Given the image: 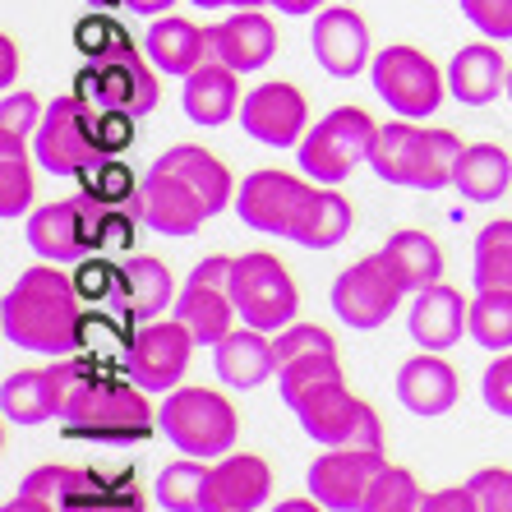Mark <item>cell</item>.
Wrapping results in <instances>:
<instances>
[{
    "instance_id": "cell-40",
    "label": "cell",
    "mask_w": 512,
    "mask_h": 512,
    "mask_svg": "<svg viewBox=\"0 0 512 512\" xmlns=\"http://www.w3.org/2000/svg\"><path fill=\"white\" fill-rule=\"evenodd\" d=\"M420 499H425V489L416 485V476H411L406 466L388 462L360 512H420Z\"/></svg>"
},
{
    "instance_id": "cell-13",
    "label": "cell",
    "mask_w": 512,
    "mask_h": 512,
    "mask_svg": "<svg viewBox=\"0 0 512 512\" xmlns=\"http://www.w3.org/2000/svg\"><path fill=\"white\" fill-rule=\"evenodd\" d=\"M383 448H328L310 462L305 489L310 499H319L328 512H360L370 499L374 480L383 476Z\"/></svg>"
},
{
    "instance_id": "cell-38",
    "label": "cell",
    "mask_w": 512,
    "mask_h": 512,
    "mask_svg": "<svg viewBox=\"0 0 512 512\" xmlns=\"http://www.w3.org/2000/svg\"><path fill=\"white\" fill-rule=\"evenodd\" d=\"M342 379V365H337V351H310V356H296L277 365V388H282V402L296 411L310 393H319L323 383Z\"/></svg>"
},
{
    "instance_id": "cell-35",
    "label": "cell",
    "mask_w": 512,
    "mask_h": 512,
    "mask_svg": "<svg viewBox=\"0 0 512 512\" xmlns=\"http://www.w3.org/2000/svg\"><path fill=\"white\" fill-rule=\"evenodd\" d=\"M471 282L476 291H512V222H489L471 250Z\"/></svg>"
},
{
    "instance_id": "cell-4",
    "label": "cell",
    "mask_w": 512,
    "mask_h": 512,
    "mask_svg": "<svg viewBox=\"0 0 512 512\" xmlns=\"http://www.w3.org/2000/svg\"><path fill=\"white\" fill-rule=\"evenodd\" d=\"M374 139H379V125H374L370 111L333 107L319 125L305 130V139L296 148V162L314 185H342L360 162H370Z\"/></svg>"
},
{
    "instance_id": "cell-14",
    "label": "cell",
    "mask_w": 512,
    "mask_h": 512,
    "mask_svg": "<svg viewBox=\"0 0 512 512\" xmlns=\"http://www.w3.org/2000/svg\"><path fill=\"white\" fill-rule=\"evenodd\" d=\"M314 185L310 176H286V171H254V176L240 180L236 190V213L250 231H263V236H286L296 231L305 203H310Z\"/></svg>"
},
{
    "instance_id": "cell-16",
    "label": "cell",
    "mask_w": 512,
    "mask_h": 512,
    "mask_svg": "<svg viewBox=\"0 0 512 512\" xmlns=\"http://www.w3.org/2000/svg\"><path fill=\"white\" fill-rule=\"evenodd\" d=\"M305 125H310V102L286 79L250 88V97L240 102V130L263 148H300Z\"/></svg>"
},
{
    "instance_id": "cell-53",
    "label": "cell",
    "mask_w": 512,
    "mask_h": 512,
    "mask_svg": "<svg viewBox=\"0 0 512 512\" xmlns=\"http://www.w3.org/2000/svg\"><path fill=\"white\" fill-rule=\"evenodd\" d=\"M97 512H143V494L134 485H116Z\"/></svg>"
},
{
    "instance_id": "cell-29",
    "label": "cell",
    "mask_w": 512,
    "mask_h": 512,
    "mask_svg": "<svg viewBox=\"0 0 512 512\" xmlns=\"http://www.w3.org/2000/svg\"><path fill=\"white\" fill-rule=\"evenodd\" d=\"M420 153H425V125L397 116L393 125H379V139H374V153H370V171L383 180V185L416 190Z\"/></svg>"
},
{
    "instance_id": "cell-46",
    "label": "cell",
    "mask_w": 512,
    "mask_h": 512,
    "mask_svg": "<svg viewBox=\"0 0 512 512\" xmlns=\"http://www.w3.org/2000/svg\"><path fill=\"white\" fill-rule=\"evenodd\" d=\"M273 351H277V365H286V360L310 356V351H337V342L323 328H314V323H286L282 333L273 337Z\"/></svg>"
},
{
    "instance_id": "cell-32",
    "label": "cell",
    "mask_w": 512,
    "mask_h": 512,
    "mask_svg": "<svg viewBox=\"0 0 512 512\" xmlns=\"http://www.w3.org/2000/svg\"><path fill=\"white\" fill-rule=\"evenodd\" d=\"M176 319L190 328L199 346H217L236 328L240 314H236V300H231L227 286L185 282V291H180V300H176Z\"/></svg>"
},
{
    "instance_id": "cell-15",
    "label": "cell",
    "mask_w": 512,
    "mask_h": 512,
    "mask_svg": "<svg viewBox=\"0 0 512 512\" xmlns=\"http://www.w3.org/2000/svg\"><path fill=\"white\" fill-rule=\"evenodd\" d=\"M134 217H139L148 231H157V236L180 240V236H194V231L213 217V208H208V199L194 190L190 180H180L176 171L153 167L143 176L139 194H134Z\"/></svg>"
},
{
    "instance_id": "cell-9",
    "label": "cell",
    "mask_w": 512,
    "mask_h": 512,
    "mask_svg": "<svg viewBox=\"0 0 512 512\" xmlns=\"http://www.w3.org/2000/svg\"><path fill=\"white\" fill-rule=\"evenodd\" d=\"M33 157L37 167L51 171V176H84L88 167H97L107 153L97 148L93 107H84L74 93L56 97L33 134Z\"/></svg>"
},
{
    "instance_id": "cell-58",
    "label": "cell",
    "mask_w": 512,
    "mask_h": 512,
    "mask_svg": "<svg viewBox=\"0 0 512 512\" xmlns=\"http://www.w3.org/2000/svg\"><path fill=\"white\" fill-rule=\"evenodd\" d=\"M199 10H263L268 0H194Z\"/></svg>"
},
{
    "instance_id": "cell-22",
    "label": "cell",
    "mask_w": 512,
    "mask_h": 512,
    "mask_svg": "<svg viewBox=\"0 0 512 512\" xmlns=\"http://www.w3.org/2000/svg\"><path fill=\"white\" fill-rule=\"evenodd\" d=\"M143 56L153 60L162 74H194L203 60L213 56V37L208 28H199L194 19H180V14H157L148 33H143Z\"/></svg>"
},
{
    "instance_id": "cell-28",
    "label": "cell",
    "mask_w": 512,
    "mask_h": 512,
    "mask_svg": "<svg viewBox=\"0 0 512 512\" xmlns=\"http://www.w3.org/2000/svg\"><path fill=\"white\" fill-rule=\"evenodd\" d=\"M171 300H176V286H171V273L162 259L134 254V259L120 263V300L116 305L130 314L134 323H153Z\"/></svg>"
},
{
    "instance_id": "cell-36",
    "label": "cell",
    "mask_w": 512,
    "mask_h": 512,
    "mask_svg": "<svg viewBox=\"0 0 512 512\" xmlns=\"http://www.w3.org/2000/svg\"><path fill=\"white\" fill-rule=\"evenodd\" d=\"M33 203V162H28L24 134L0 130V213L24 217Z\"/></svg>"
},
{
    "instance_id": "cell-11",
    "label": "cell",
    "mask_w": 512,
    "mask_h": 512,
    "mask_svg": "<svg viewBox=\"0 0 512 512\" xmlns=\"http://www.w3.org/2000/svg\"><path fill=\"white\" fill-rule=\"evenodd\" d=\"M406 296V286L397 282L393 263L379 254H365L360 263L342 268L333 282V314L346 323V328H356V333H370V328H383V323L393 319L397 300Z\"/></svg>"
},
{
    "instance_id": "cell-55",
    "label": "cell",
    "mask_w": 512,
    "mask_h": 512,
    "mask_svg": "<svg viewBox=\"0 0 512 512\" xmlns=\"http://www.w3.org/2000/svg\"><path fill=\"white\" fill-rule=\"evenodd\" d=\"M176 0H120V10L130 14H148V19H157V14H167Z\"/></svg>"
},
{
    "instance_id": "cell-44",
    "label": "cell",
    "mask_w": 512,
    "mask_h": 512,
    "mask_svg": "<svg viewBox=\"0 0 512 512\" xmlns=\"http://www.w3.org/2000/svg\"><path fill=\"white\" fill-rule=\"evenodd\" d=\"M139 120L134 111L125 107H107V111H93V134H97V148L107 157H120L125 148L134 143V134H139Z\"/></svg>"
},
{
    "instance_id": "cell-49",
    "label": "cell",
    "mask_w": 512,
    "mask_h": 512,
    "mask_svg": "<svg viewBox=\"0 0 512 512\" xmlns=\"http://www.w3.org/2000/svg\"><path fill=\"white\" fill-rule=\"evenodd\" d=\"M480 393H485V406L494 416L512 420V351H499V360H494L485 370V379H480Z\"/></svg>"
},
{
    "instance_id": "cell-51",
    "label": "cell",
    "mask_w": 512,
    "mask_h": 512,
    "mask_svg": "<svg viewBox=\"0 0 512 512\" xmlns=\"http://www.w3.org/2000/svg\"><path fill=\"white\" fill-rule=\"evenodd\" d=\"M231 263L236 259H227V254H208V259L199 263L190 273V282H199V286H227L231 282Z\"/></svg>"
},
{
    "instance_id": "cell-47",
    "label": "cell",
    "mask_w": 512,
    "mask_h": 512,
    "mask_svg": "<svg viewBox=\"0 0 512 512\" xmlns=\"http://www.w3.org/2000/svg\"><path fill=\"white\" fill-rule=\"evenodd\" d=\"M471 489L480 499V512H512V471L508 466H485L471 476Z\"/></svg>"
},
{
    "instance_id": "cell-5",
    "label": "cell",
    "mask_w": 512,
    "mask_h": 512,
    "mask_svg": "<svg viewBox=\"0 0 512 512\" xmlns=\"http://www.w3.org/2000/svg\"><path fill=\"white\" fill-rule=\"evenodd\" d=\"M111 203H102L97 194L79 190L74 199L42 203L28 213V250L47 263H79L88 254H107L102 250V222H107Z\"/></svg>"
},
{
    "instance_id": "cell-23",
    "label": "cell",
    "mask_w": 512,
    "mask_h": 512,
    "mask_svg": "<svg viewBox=\"0 0 512 512\" xmlns=\"http://www.w3.org/2000/svg\"><path fill=\"white\" fill-rule=\"evenodd\" d=\"M240 74L231 65H222L217 56H208L194 74H185V93H180V107L194 125L203 130H217L227 125L231 116H240Z\"/></svg>"
},
{
    "instance_id": "cell-54",
    "label": "cell",
    "mask_w": 512,
    "mask_h": 512,
    "mask_svg": "<svg viewBox=\"0 0 512 512\" xmlns=\"http://www.w3.org/2000/svg\"><path fill=\"white\" fill-rule=\"evenodd\" d=\"M5 512H60L51 499H42V494H14L10 503H5Z\"/></svg>"
},
{
    "instance_id": "cell-34",
    "label": "cell",
    "mask_w": 512,
    "mask_h": 512,
    "mask_svg": "<svg viewBox=\"0 0 512 512\" xmlns=\"http://www.w3.org/2000/svg\"><path fill=\"white\" fill-rule=\"evenodd\" d=\"M383 259L393 263L397 282H402L411 296L443 277V250L425 231H393V236L383 240Z\"/></svg>"
},
{
    "instance_id": "cell-61",
    "label": "cell",
    "mask_w": 512,
    "mask_h": 512,
    "mask_svg": "<svg viewBox=\"0 0 512 512\" xmlns=\"http://www.w3.org/2000/svg\"><path fill=\"white\" fill-rule=\"evenodd\" d=\"M342 5H351V0H342Z\"/></svg>"
},
{
    "instance_id": "cell-42",
    "label": "cell",
    "mask_w": 512,
    "mask_h": 512,
    "mask_svg": "<svg viewBox=\"0 0 512 512\" xmlns=\"http://www.w3.org/2000/svg\"><path fill=\"white\" fill-rule=\"evenodd\" d=\"M130 42V33L116 24V19H107L102 10H93V14H84L79 24H74V47L84 51L88 60H107L111 51H120Z\"/></svg>"
},
{
    "instance_id": "cell-50",
    "label": "cell",
    "mask_w": 512,
    "mask_h": 512,
    "mask_svg": "<svg viewBox=\"0 0 512 512\" xmlns=\"http://www.w3.org/2000/svg\"><path fill=\"white\" fill-rule=\"evenodd\" d=\"M420 512H480V499L471 485H453V489H434L420 499Z\"/></svg>"
},
{
    "instance_id": "cell-18",
    "label": "cell",
    "mask_w": 512,
    "mask_h": 512,
    "mask_svg": "<svg viewBox=\"0 0 512 512\" xmlns=\"http://www.w3.org/2000/svg\"><path fill=\"white\" fill-rule=\"evenodd\" d=\"M310 47H314V60L323 65V74H333V79H356V74L370 65V24L337 0L333 10L314 14Z\"/></svg>"
},
{
    "instance_id": "cell-3",
    "label": "cell",
    "mask_w": 512,
    "mask_h": 512,
    "mask_svg": "<svg viewBox=\"0 0 512 512\" xmlns=\"http://www.w3.org/2000/svg\"><path fill=\"white\" fill-rule=\"evenodd\" d=\"M157 429L176 443V453L213 462L236 448L240 420L236 406L213 388H171L167 402L157 406Z\"/></svg>"
},
{
    "instance_id": "cell-24",
    "label": "cell",
    "mask_w": 512,
    "mask_h": 512,
    "mask_svg": "<svg viewBox=\"0 0 512 512\" xmlns=\"http://www.w3.org/2000/svg\"><path fill=\"white\" fill-rule=\"evenodd\" d=\"M213 370L227 388L250 393V388H259V383H268L277 374L273 337L263 333V328H250V323H245V328H231V333L213 346Z\"/></svg>"
},
{
    "instance_id": "cell-8",
    "label": "cell",
    "mask_w": 512,
    "mask_h": 512,
    "mask_svg": "<svg viewBox=\"0 0 512 512\" xmlns=\"http://www.w3.org/2000/svg\"><path fill=\"white\" fill-rule=\"evenodd\" d=\"M74 97L93 111L125 107L134 116H148L157 107V65L139 56L134 42H125L107 60H88L84 70L74 74Z\"/></svg>"
},
{
    "instance_id": "cell-39",
    "label": "cell",
    "mask_w": 512,
    "mask_h": 512,
    "mask_svg": "<svg viewBox=\"0 0 512 512\" xmlns=\"http://www.w3.org/2000/svg\"><path fill=\"white\" fill-rule=\"evenodd\" d=\"M203 485H208V462L203 457H185V462L162 466L153 494L167 512H203Z\"/></svg>"
},
{
    "instance_id": "cell-48",
    "label": "cell",
    "mask_w": 512,
    "mask_h": 512,
    "mask_svg": "<svg viewBox=\"0 0 512 512\" xmlns=\"http://www.w3.org/2000/svg\"><path fill=\"white\" fill-rule=\"evenodd\" d=\"M42 116H47V107H42L33 93H5V102H0V130L24 134V139L37 134Z\"/></svg>"
},
{
    "instance_id": "cell-12",
    "label": "cell",
    "mask_w": 512,
    "mask_h": 512,
    "mask_svg": "<svg viewBox=\"0 0 512 512\" xmlns=\"http://www.w3.org/2000/svg\"><path fill=\"white\" fill-rule=\"evenodd\" d=\"M194 333L180 319H153L125 342V374L143 393H171L190 370Z\"/></svg>"
},
{
    "instance_id": "cell-60",
    "label": "cell",
    "mask_w": 512,
    "mask_h": 512,
    "mask_svg": "<svg viewBox=\"0 0 512 512\" xmlns=\"http://www.w3.org/2000/svg\"><path fill=\"white\" fill-rule=\"evenodd\" d=\"M508 102H512V65H508Z\"/></svg>"
},
{
    "instance_id": "cell-41",
    "label": "cell",
    "mask_w": 512,
    "mask_h": 512,
    "mask_svg": "<svg viewBox=\"0 0 512 512\" xmlns=\"http://www.w3.org/2000/svg\"><path fill=\"white\" fill-rule=\"evenodd\" d=\"M79 180H84L88 194H97V199L111 203V208H116V203H134V194H139V180H134V171L125 167L120 157H102V162L88 167Z\"/></svg>"
},
{
    "instance_id": "cell-19",
    "label": "cell",
    "mask_w": 512,
    "mask_h": 512,
    "mask_svg": "<svg viewBox=\"0 0 512 512\" xmlns=\"http://www.w3.org/2000/svg\"><path fill=\"white\" fill-rule=\"evenodd\" d=\"M273 494V471L254 453H227L208 466L203 512H254Z\"/></svg>"
},
{
    "instance_id": "cell-25",
    "label": "cell",
    "mask_w": 512,
    "mask_h": 512,
    "mask_svg": "<svg viewBox=\"0 0 512 512\" xmlns=\"http://www.w3.org/2000/svg\"><path fill=\"white\" fill-rule=\"evenodd\" d=\"M406 328H411V342L420 351H448V346H457L466 333L462 291H453V286H443V282L416 291V305L406 314Z\"/></svg>"
},
{
    "instance_id": "cell-57",
    "label": "cell",
    "mask_w": 512,
    "mask_h": 512,
    "mask_svg": "<svg viewBox=\"0 0 512 512\" xmlns=\"http://www.w3.org/2000/svg\"><path fill=\"white\" fill-rule=\"evenodd\" d=\"M268 10H282V14H319L323 0H268Z\"/></svg>"
},
{
    "instance_id": "cell-21",
    "label": "cell",
    "mask_w": 512,
    "mask_h": 512,
    "mask_svg": "<svg viewBox=\"0 0 512 512\" xmlns=\"http://www.w3.org/2000/svg\"><path fill=\"white\" fill-rule=\"evenodd\" d=\"M397 402L411 416H448L457 406V370L443 360V351H420V356L402 360L397 370Z\"/></svg>"
},
{
    "instance_id": "cell-30",
    "label": "cell",
    "mask_w": 512,
    "mask_h": 512,
    "mask_svg": "<svg viewBox=\"0 0 512 512\" xmlns=\"http://www.w3.org/2000/svg\"><path fill=\"white\" fill-rule=\"evenodd\" d=\"M512 185V157L499 143H466L453 171V190L466 203H494Z\"/></svg>"
},
{
    "instance_id": "cell-52",
    "label": "cell",
    "mask_w": 512,
    "mask_h": 512,
    "mask_svg": "<svg viewBox=\"0 0 512 512\" xmlns=\"http://www.w3.org/2000/svg\"><path fill=\"white\" fill-rule=\"evenodd\" d=\"M130 231H134V222L130 217H120L116 208H111L107 213V222H102V250H125V245H130Z\"/></svg>"
},
{
    "instance_id": "cell-1",
    "label": "cell",
    "mask_w": 512,
    "mask_h": 512,
    "mask_svg": "<svg viewBox=\"0 0 512 512\" xmlns=\"http://www.w3.org/2000/svg\"><path fill=\"white\" fill-rule=\"evenodd\" d=\"M0 328H5V342L19 351L65 360L84 346L88 300L65 268H28L0 305Z\"/></svg>"
},
{
    "instance_id": "cell-2",
    "label": "cell",
    "mask_w": 512,
    "mask_h": 512,
    "mask_svg": "<svg viewBox=\"0 0 512 512\" xmlns=\"http://www.w3.org/2000/svg\"><path fill=\"white\" fill-rule=\"evenodd\" d=\"M60 420H65L70 439H97V443H130L157 429V411L148 406L143 388L130 374L125 379H102L93 370L79 374Z\"/></svg>"
},
{
    "instance_id": "cell-56",
    "label": "cell",
    "mask_w": 512,
    "mask_h": 512,
    "mask_svg": "<svg viewBox=\"0 0 512 512\" xmlns=\"http://www.w3.org/2000/svg\"><path fill=\"white\" fill-rule=\"evenodd\" d=\"M0 51H5V65H0V84L10 88V84H14V70H19V47H14V37H0Z\"/></svg>"
},
{
    "instance_id": "cell-43",
    "label": "cell",
    "mask_w": 512,
    "mask_h": 512,
    "mask_svg": "<svg viewBox=\"0 0 512 512\" xmlns=\"http://www.w3.org/2000/svg\"><path fill=\"white\" fill-rule=\"evenodd\" d=\"M74 282H79L88 305L120 300V263H111L107 254H88V259L74 263Z\"/></svg>"
},
{
    "instance_id": "cell-7",
    "label": "cell",
    "mask_w": 512,
    "mask_h": 512,
    "mask_svg": "<svg viewBox=\"0 0 512 512\" xmlns=\"http://www.w3.org/2000/svg\"><path fill=\"white\" fill-rule=\"evenodd\" d=\"M370 79L374 93L383 97V107L402 120H429L448 93V74L425 51L406 47V42H393L370 60Z\"/></svg>"
},
{
    "instance_id": "cell-6",
    "label": "cell",
    "mask_w": 512,
    "mask_h": 512,
    "mask_svg": "<svg viewBox=\"0 0 512 512\" xmlns=\"http://www.w3.org/2000/svg\"><path fill=\"white\" fill-rule=\"evenodd\" d=\"M231 300H236L240 323L263 328V333H282L286 323H296L300 291L286 273V263L268 250H250L231 263Z\"/></svg>"
},
{
    "instance_id": "cell-17",
    "label": "cell",
    "mask_w": 512,
    "mask_h": 512,
    "mask_svg": "<svg viewBox=\"0 0 512 512\" xmlns=\"http://www.w3.org/2000/svg\"><path fill=\"white\" fill-rule=\"evenodd\" d=\"M79 374L84 365H70V360H56L42 370H14L0 388V406L14 425H47V420L65 416V402H70Z\"/></svg>"
},
{
    "instance_id": "cell-33",
    "label": "cell",
    "mask_w": 512,
    "mask_h": 512,
    "mask_svg": "<svg viewBox=\"0 0 512 512\" xmlns=\"http://www.w3.org/2000/svg\"><path fill=\"white\" fill-rule=\"evenodd\" d=\"M346 236H351V203L342 194H333V185H314L291 240H296L300 250H333Z\"/></svg>"
},
{
    "instance_id": "cell-26",
    "label": "cell",
    "mask_w": 512,
    "mask_h": 512,
    "mask_svg": "<svg viewBox=\"0 0 512 512\" xmlns=\"http://www.w3.org/2000/svg\"><path fill=\"white\" fill-rule=\"evenodd\" d=\"M448 93L462 102V107H489L499 93H508V60L494 42H471L453 56L448 65Z\"/></svg>"
},
{
    "instance_id": "cell-27",
    "label": "cell",
    "mask_w": 512,
    "mask_h": 512,
    "mask_svg": "<svg viewBox=\"0 0 512 512\" xmlns=\"http://www.w3.org/2000/svg\"><path fill=\"white\" fill-rule=\"evenodd\" d=\"M111 489L116 485H107L97 471H84V466H37L24 476L19 494H42L60 512H97Z\"/></svg>"
},
{
    "instance_id": "cell-45",
    "label": "cell",
    "mask_w": 512,
    "mask_h": 512,
    "mask_svg": "<svg viewBox=\"0 0 512 512\" xmlns=\"http://www.w3.org/2000/svg\"><path fill=\"white\" fill-rule=\"evenodd\" d=\"M480 37L489 42H512V0H457Z\"/></svg>"
},
{
    "instance_id": "cell-37",
    "label": "cell",
    "mask_w": 512,
    "mask_h": 512,
    "mask_svg": "<svg viewBox=\"0 0 512 512\" xmlns=\"http://www.w3.org/2000/svg\"><path fill=\"white\" fill-rule=\"evenodd\" d=\"M466 333L485 351H512V291H476L466 305Z\"/></svg>"
},
{
    "instance_id": "cell-20",
    "label": "cell",
    "mask_w": 512,
    "mask_h": 512,
    "mask_svg": "<svg viewBox=\"0 0 512 512\" xmlns=\"http://www.w3.org/2000/svg\"><path fill=\"white\" fill-rule=\"evenodd\" d=\"M213 37V56L231 65L236 74H254L277 56V28L263 10H236L222 24L208 28Z\"/></svg>"
},
{
    "instance_id": "cell-10",
    "label": "cell",
    "mask_w": 512,
    "mask_h": 512,
    "mask_svg": "<svg viewBox=\"0 0 512 512\" xmlns=\"http://www.w3.org/2000/svg\"><path fill=\"white\" fill-rule=\"evenodd\" d=\"M300 429L310 434L319 448H383L379 416L370 411V402H360L342 379L323 383L319 393H310L296 406Z\"/></svg>"
},
{
    "instance_id": "cell-31",
    "label": "cell",
    "mask_w": 512,
    "mask_h": 512,
    "mask_svg": "<svg viewBox=\"0 0 512 512\" xmlns=\"http://www.w3.org/2000/svg\"><path fill=\"white\" fill-rule=\"evenodd\" d=\"M153 167L162 171H176L180 180H190L194 190L208 199V208H213V217L227 208V203H236V185H231V171L222 157H213L208 148H199V143H176V148H167V153L157 157Z\"/></svg>"
},
{
    "instance_id": "cell-59",
    "label": "cell",
    "mask_w": 512,
    "mask_h": 512,
    "mask_svg": "<svg viewBox=\"0 0 512 512\" xmlns=\"http://www.w3.org/2000/svg\"><path fill=\"white\" fill-rule=\"evenodd\" d=\"M273 512H328V508H323L319 499H286V503H277Z\"/></svg>"
}]
</instances>
